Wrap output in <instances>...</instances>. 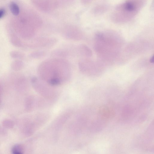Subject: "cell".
Instances as JSON below:
<instances>
[{"label": "cell", "mask_w": 154, "mask_h": 154, "mask_svg": "<svg viewBox=\"0 0 154 154\" xmlns=\"http://www.w3.org/2000/svg\"><path fill=\"white\" fill-rule=\"evenodd\" d=\"M38 77L50 85L55 86L67 81L70 78V65L66 60L60 58L47 60L38 69Z\"/></svg>", "instance_id": "1"}, {"label": "cell", "mask_w": 154, "mask_h": 154, "mask_svg": "<svg viewBox=\"0 0 154 154\" xmlns=\"http://www.w3.org/2000/svg\"><path fill=\"white\" fill-rule=\"evenodd\" d=\"M144 0H127L116 8L113 14V20L123 22L130 20L143 7Z\"/></svg>", "instance_id": "2"}, {"label": "cell", "mask_w": 154, "mask_h": 154, "mask_svg": "<svg viewBox=\"0 0 154 154\" xmlns=\"http://www.w3.org/2000/svg\"><path fill=\"white\" fill-rule=\"evenodd\" d=\"M99 113L101 118L104 119H109L112 118L115 112L113 109L107 106H102L99 109Z\"/></svg>", "instance_id": "3"}, {"label": "cell", "mask_w": 154, "mask_h": 154, "mask_svg": "<svg viewBox=\"0 0 154 154\" xmlns=\"http://www.w3.org/2000/svg\"><path fill=\"white\" fill-rule=\"evenodd\" d=\"M77 50L78 53L81 55L88 56L91 54V51L85 45H79L77 48Z\"/></svg>", "instance_id": "4"}, {"label": "cell", "mask_w": 154, "mask_h": 154, "mask_svg": "<svg viewBox=\"0 0 154 154\" xmlns=\"http://www.w3.org/2000/svg\"><path fill=\"white\" fill-rule=\"evenodd\" d=\"M52 54L55 57H65L68 55V53L65 49H59L54 50L52 52Z\"/></svg>", "instance_id": "5"}, {"label": "cell", "mask_w": 154, "mask_h": 154, "mask_svg": "<svg viewBox=\"0 0 154 154\" xmlns=\"http://www.w3.org/2000/svg\"><path fill=\"white\" fill-rule=\"evenodd\" d=\"M10 9L11 12L14 15H18L20 12V8L14 2H11L10 5Z\"/></svg>", "instance_id": "6"}, {"label": "cell", "mask_w": 154, "mask_h": 154, "mask_svg": "<svg viewBox=\"0 0 154 154\" xmlns=\"http://www.w3.org/2000/svg\"><path fill=\"white\" fill-rule=\"evenodd\" d=\"M46 54L43 51H35L32 54V56L35 58H40L45 56Z\"/></svg>", "instance_id": "7"}, {"label": "cell", "mask_w": 154, "mask_h": 154, "mask_svg": "<svg viewBox=\"0 0 154 154\" xmlns=\"http://www.w3.org/2000/svg\"><path fill=\"white\" fill-rule=\"evenodd\" d=\"M12 152L14 154H21L23 153V149L20 146L16 145L13 148Z\"/></svg>", "instance_id": "8"}, {"label": "cell", "mask_w": 154, "mask_h": 154, "mask_svg": "<svg viewBox=\"0 0 154 154\" xmlns=\"http://www.w3.org/2000/svg\"><path fill=\"white\" fill-rule=\"evenodd\" d=\"M5 13V11L3 9H0V18L4 16Z\"/></svg>", "instance_id": "9"}, {"label": "cell", "mask_w": 154, "mask_h": 154, "mask_svg": "<svg viewBox=\"0 0 154 154\" xmlns=\"http://www.w3.org/2000/svg\"><path fill=\"white\" fill-rule=\"evenodd\" d=\"M153 57L151 59L150 61L151 63H152L153 62Z\"/></svg>", "instance_id": "10"}]
</instances>
